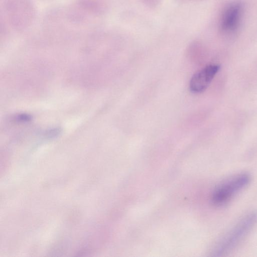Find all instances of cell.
I'll return each instance as SVG.
<instances>
[{
    "mask_svg": "<svg viewBox=\"0 0 257 257\" xmlns=\"http://www.w3.org/2000/svg\"><path fill=\"white\" fill-rule=\"evenodd\" d=\"M257 224V211L247 213L239 219L221 237L212 251L214 256L231 252L245 239Z\"/></svg>",
    "mask_w": 257,
    "mask_h": 257,
    "instance_id": "6da1fadb",
    "label": "cell"
},
{
    "mask_svg": "<svg viewBox=\"0 0 257 257\" xmlns=\"http://www.w3.org/2000/svg\"><path fill=\"white\" fill-rule=\"evenodd\" d=\"M250 175L241 172L234 175L218 184L211 196V201L215 206L221 207L227 204L238 193L250 184Z\"/></svg>",
    "mask_w": 257,
    "mask_h": 257,
    "instance_id": "7a4b0ae2",
    "label": "cell"
},
{
    "mask_svg": "<svg viewBox=\"0 0 257 257\" xmlns=\"http://www.w3.org/2000/svg\"><path fill=\"white\" fill-rule=\"evenodd\" d=\"M220 68L219 65L210 64L194 74L190 81V91L194 93H199L205 91Z\"/></svg>",
    "mask_w": 257,
    "mask_h": 257,
    "instance_id": "3957f363",
    "label": "cell"
},
{
    "mask_svg": "<svg viewBox=\"0 0 257 257\" xmlns=\"http://www.w3.org/2000/svg\"><path fill=\"white\" fill-rule=\"evenodd\" d=\"M242 13L241 5L238 3H233L229 5L223 13L220 27L223 32L232 33L239 26Z\"/></svg>",
    "mask_w": 257,
    "mask_h": 257,
    "instance_id": "277c9868",
    "label": "cell"
},
{
    "mask_svg": "<svg viewBox=\"0 0 257 257\" xmlns=\"http://www.w3.org/2000/svg\"><path fill=\"white\" fill-rule=\"evenodd\" d=\"M15 118L18 121L27 122L29 121L32 117L29 114L23 113L18 114Z\"/></svg>",
    "mask_w": 257,
    "mask_h": 257,
    "instance_id": "5b68a950",
    "label": "cell"
}]
</instances>
